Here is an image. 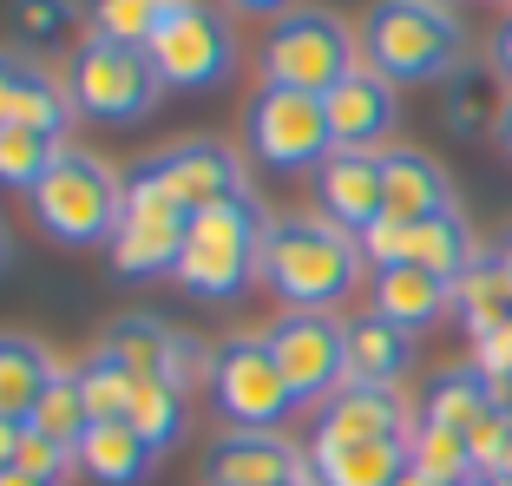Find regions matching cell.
<instances>
[{"label":"cell","instance_id":"cell-1","mask_svg":"<svg viewBox=\"0 0 512 486\" xmlns=\"http://www.w3.org/2000/svg\"><path fill=\"white\" fill-rule=\"evenodd\" d=\"M362 243L355 230L329 224V217H270L263 230V263H256V283H270L289 309H335L355 296L362 283Z\"/></svg>","mask_w":512,"mask_h":486},{"label":"cell","instance_id":"cell-2","mask_svg":"<svg viewBox=\"0 0 512 486\" xmlns=\"http://www.w3.org/2000/svg\"><path fill=\"white\" fill-rule=\"evenodd\" d=\"M467 53V27L440 0H375L362 20V66H375L388 86L453 79Z\"/></svg>","mask_w":512,"mask_h":486},{"label":"cell","instance_id":"cell-3","mask_svg":"<svg viewBox=\"0 0 512 486\" xmlns=\"http://www.w3.org/2000/svg\"><path fill=\"white\" fill-rule=\"evenodd\" d=\"M263 230L270 211L256 198H230L217 211H197L184 230V250L171 263V283L197 303H237L243 289L256 283V263H263Z\"/></svg>","mask_w":512,"mask_h":486},{"label":"cell","instance_id":"cell-4","mask_svg":"<svg viewBox=\"0 0 512 486\" xmlns=\"http://www.w3.org/2000/svg\"><path fill=\"white\" fill-rule=\"evenodd\" d=\"M119 204H125V178L106 158L66 145V158L40 178L33 191V224L46 230L66 250H92V243H112L119 230Z\"/></svg>","mask_w":512,"mask_h":486},{"label":"cell","instance_id":"cell-5","mask_svg":"<svg viewBox=\"0 0 512 486\" xmlns=\"http://www.w3.org/2000/svg\"><path fill=\"white\" fill-rule=\"evenodd\" d=\"M256 66H263V86H289V92L329 99V92L362 66V40L335 14H322V7H296V14H283L263 33Z\"/></svg>","mask_w":512,"mask_h":486},{"label":"cell","instance_id":"cell-6","mask_svg":"<svg viewBox=\"0 0 512 486\" xmlns=\"http://www.w3.org/2000/svg\"><path fill=\"white\" fill-rule=\"evenodd\" d=\"M66 92H73V106L99 125H138L165 99V79H158L145 46H112V40H99V33H79L73 66H66Z\"/></svg>","mask_w":512,"mask_h":486},{"label":"cell","instance_id":"cell-7","mask_svg":"<svg viewBox=\"0 0 512 486\" xmlns=\"http://www.w3.org/2000/svg\"><path fill=\"white\" fill-rule=\"evenodd\" d=\"M211 401L230 427H250V434H276L302 408L283 362H276V349H270V335H230V342H217Z\"/></svg>","mask_w":512,"mask_h":486},{"label":"cell","instance_id":"cell-8","mask_svg":"<svg viewBox=\"0 0 512 486\" xmlns=\"http://www.w3.org/2000/svg\"><path fill=\"white\" fill-rule=\"evenodd\" d=\"M184 230H191V211L165 191V178L151 171V158H138L125 171V204H119V230H112V270L119 276H158L178 263Z\"/></svg>","mask_w":512,"mask_h":486},{"label":"cell","instance_id":"cell-9","mask_svg":"<svg viewBox=\"0 0 512 486\" xmlns=\"http://www.w3.org/2000/svg\"><path fill=\"white\" fill-rule=\"evenodd\" d=\"M243 145L256 165L270 171H316L335 152L329 138V106L316 92H289V86H256L243 106Z\"/></svg>","mask_w":512,"mask_h":486},{"label":"cell","instance_id":"cell-10","mask_svg":"<svg viewBox=\"0 0 512 486\" xmlns=\"http://www.w3.org/2000/svg\"><path fill=\"white\" fill-rule=\"evenodd\" d=\"M145 53L171 92H204V86H224L237 73V33H230V20L217 14L211 0L165 14Z\"/></svg>","mask_w":512,"mask_h":486},{"label":"cell","instance_id":"cell-11","mask_svg":"<svg viewBox=\"0 0 512 486\" xmlns=\"http://www.w3.org/2000/svg\"><path fill=\"white\" fill-rule=\"evenodd\" d=\"M263 335H270V349L283 362L296 401H316L322 408L348 381V322H335L329 309H283Z\"/></svg>","mask_w":512,"mask_h":486},{"label":"cell","instance_id":"cell-12","mask_svg":"<svg viewBox=\"0 0 512 486\" xmlns=\"http://www.w3.org/2000/svg\"><path fill=\"white\" fill-rule=\"evenodd\" d=\"M151 171L165 178V191L184 211H217L230 198H250V171L224 138H178L171 152H151Z\"/></svg>","mask_w":512,"mask_h":486},{"label":"cell","instance_id":"cell-13","mask_svg":"<svg viewBox=\"0 0 512 486\" xmlns=\"http://www.w3.org/2000/svg\"><path fill=\"white\" fill-rule=\"evenodd\" d=\"M401 388H375V381H342L316 408V441H407L414 434Z\"/></svg>","mask_w":512,"mask_h":486},{"label":"cell","instance_id":"cell-14","mask_svg":"<svg viewBox=\"0 0 512 486\" xmlns=\"http://www.w3.org/2000/svg\"><path fill=\"white\" fill-rule=\"evenodd\" d=\"M329 106V138H335V152H388L381 138L394 132V86L375 73V66H355V73L342 79V86L322 99Z\"/></svg>","mask_w":512,"mask_h":486},{"label":"cell","instance_id":"cell-15","mask_svg":"<svg viewBox=\"0 0 512 486\" xmlns=\"http://www.w3.org/2000/svg\"><path fill=\"white\" fill-rule=\"evenodd\" d=\"M309 178H316L322 217L342 224V230H355V237L388 217V204H381V152H329Z\"/></svg>","mask_w":512,"mask_h":486},{"label":"cell","instance_id":"cell-16","mask_svg":"<svg viewBox=\"0 0 512 486\" xmlns=\"http://www.w3.org/2000/svg\"><path fill=\"white\" fill-rule=\"evenodd\" d=\"M302 467H309V460H302L283 434H250V427H237V434H224V441L211 447L204 486H283V480H296Z\"/></svg>","mask_w":512,"mask_h":486},{"label":"cell","instance_id":"cell-17","mask_svg":"<svg viewBox=\"0 0 512 486\" xmlns=\"http://www.w3.org/2000/svg\"><path fill=\"white\" fill-rule=\"evenodd\" d=\"M381 204H388V217H401V224L453 211L447 171L427 152H414V145H388V152H381Z\"/></svg>","mask_w":512,"mask_h":486},{"label":"cell","instance_id":"cell-18","mask_svg":"<svg viewBox=\"0 0 512 486\" xmlns=\"http://www.w3.org/2000/svg\"><path fill=\"white\" fill-rule=\"evenodd\" d=\"M151 467H158V447L132 421H92L79 441V473L92 486H145Z\"/></svg>","mask_w":512,"mask_h":486},{"label":"cell","instance_id":"cell-19","mask_svg":"<svg viewBox=\"0 0 512 486\" xmlns=\"http://www.w3.org/2000/svg\"><path fill=\"white\" fill-rule=\"evenodd\" d=\"M453 309V283L421 263H394V270H375V316L394 322V329H427L434 316Z\"/></svg>","mask_w":512,"mask_h":486},{"label":"cell","instance_id":"cell-20","mask_svg":"<svg viewBox=\"0 0 512 486\" xmlns=\"http://www.w3.org/2000/svg\"><path fill=\"white\" fill-rule=\"evenodd\" d=\"M309 473L322 486H394L407 473V441H316Z\"/></svg>","mask_w":512,"mask_h":486},{"label":"cell","instance_id":"cell-21","mask_svg":"<svg viewBox=\"0 0 512 486\" xmlns=\"http://www.w3.org/2000/svg\"><path fill=\"white\" fill-rule=\"evenodd\" d=\"M53 355H46V342L40 335H0V414L7 421H20L27 427L33 421V408H40V395L53 388Z\"/></svg>","mask_w":512,"mask_h":486},{"label":"cell","instance_id":"cell-22","mask_svg":"<svg viewBox=\"0 0 512 486\" xmlns=\"http://www.w3.org/2000/svg\"><path fill=\"white\" fill-rule=\"evenodd\" d=\"M414 362V335L381 322L375 309L348 322V381H375V388H394Z\"/></svg>","mask_w":512,"mask_h":486},{"label":"cell","instance_id":"cell-23","mask_svg":"<svg viewBox=\"0 0 512 486\" xmlns=\"http://www.w3.org/2000/svg\"><path fill=\"white\" fill-rule=\"evenodd\" d=\"M506 106H512V86L493 73V66H460V73L447 79V125H453L460 138L499 132Z\"/></svg>","mask_w":512,"mask_h":486},{"label":"cell","instance_id":"cell-24","mask_svg":"<svg viewBox=\"0 0 512 486\" xmlns=\"http://www.w3.org/2000/svg\"><path fill=\"white\" fill-rule=\"evenodd\" d=\"M407 263H421V270H434V276H447V283H460V276L480 263L467 217H460V211H440V217L407 224Z\"/></svg>","mask_w":512,"mask_h":486},{"label":"cell","instance_id":"cell-25","mask_svg":"<svg viewBox=\"0 0 512 486\" xmlns=\"http://www.w3.org/2000/svg\"><path fill=\"white\" fill-rule=\"evenodd\" d=\"M499 408V388L480 375V368H447V375H434V388H427V401H421V421L427 427H453V434H467L480 414H493Z\"/></svg>","mask_w":512,"mask_h":486},{"label":"cell","instance_id":"cell-26","mask_svg":"<svg viewBox=\"0 0 512 486\" xmlns=\"http://www.w3.org/2000/svg\"><path fill=\"white\" fill-rule=\"evenodd\" d=\"M453 309H460V322H467L473 335L512 322V270H506V257H480L473 263V270L453 283Z\"/></svg>","mask_w":512,"mask_h":486},{"label":"cell","instance_id":"cell-27","mask_svg":"<svg viewBox=\"0 0 512 486\" xmlns=\"http://www.w3.org/2000/svg\"><path fill=\"white\" fill-rule=\"evenodd\" d=\"M66 158L60 132H33V125H0V191H40V178Z\"/></svg>","mask_w":512,"mask_h":486},{"label":"cell","instance_id":"cell-28","mask_svg":"<svg viewBox=\"0 0 512 486\" xmlns=\"http://www.w3.org/2000/svg\"><path fill=\"white\" fill-rule=\"evenodd\" d=\"M73 92H66V79H53L46 66L20 60V79H14V112H7V125H33V132H60L73 125Z\"/></svg>","mask_w":512,"mask_h":486},{"label":"cell","instance_id":"cell-29","mask_svg":"<svg viewBox=\"0 0 512 486\" xmlns=\"http://www.w3.org/2000/svg\"><path fill=\"white\" fill-rule=\"evenodd\" d=\"M106 349L119 355L132 375H165L171 349H178V329L158 322V316H119V322H106Z\"/></svg>","mask_w":512,"mask_h":486},{"label":"cell","instance_id":"cell-30","mask_svg":"<svg viewBox=\"0 0 512 486\" xmlns=\"http://www.w3.org/2000/svg\"><path fill=\"white\" fill-rule=\"evenodd\" d=\"M407 467L414 473H427V480L434 486H467L473 473V454H467V434H453V427H414V434H407Z\"/></svg>","mask_w":512,"mask_h":486},{"label":"cell","instance_id":"cell-31","mask_svg":"<svg viewBox=\"0 0 512 486\" xmlns=\"http://www.w3.org/2000/svg\"><path fill=\"white\" fill-rule=\"evenodd\" d=\"M125 421H132L138 434H145V441L158 447V454H165V447H178V441H184V395L171 388L165 375H138Z\"/></svg>","mask_w":512,"mask_h":486},{"label":"cell","instance_id":"cell-32","mask_svg":"<svg viewBox=\"0 0 512 486\" xmlns=\"http://www.w3.org/2000/svg\"><path fill=\"white\" fill-rule=\"evenodd\" d=\"M79 375V395H86V408H92V421H125V408H132V388H138V375L119 362V355L99 342V349L86 355V362L73 368Z\"/></svg>","mask_w":512,"mask_h":486},{"label":"cell","instance_id":"cell-33","mask_svg":"<svg viewBox=\"0 0 512 486\" xmlns=\"http://www.w3.org/2000/svg\"><path fill=\"white\" fill-rule=\"evenodd\" d=\"M7 20H14V40L20 46L53 53V46L73 40V27H86V7H79V0H14Z\"/></svg>","mask_w":512,"mask_h":486},{"label":"cell","instance_id":"cell-34","mask_svg":"<svg viewBox=\"0 0 512 486\" xmlns=\"http://www.w3.org/2000/svg\"><path fill=\"white\" fill-rule=\"evenodd\" d=\"M158 20H165L158 0H86V33H99L112 46H151Z\"/></svg>","mask_w":512,"mask_h":486},{"label":"cell","instance_id":"cell-35","mask_svg":"<svg viewBox=\"0 0 512 486\" xmlns=\"http://www.w3.org/2000/svg\"><path fill=\"white\" fill-rule=\"evenodd\" d=\"M27 427H40V434H53V441H66V447L86 441L92 408H86V395H79V375H73V368H60V375H53V388L40 395V408H33Z\"/></svg>","mask_w":512,"mask_h":486},{"label":"cell","instance_id":"cell-36","mask_svg":"<svg viewBox=\"0 0 512 486\" xmlns=\"http://www.w3.org/2000/svg\"><path fill=\"white\" fill-rule=\"evenodd\" d=\"M467 454H473L480 473H506V460H512V408H506V401L467 427Z\"/></svg>","mask_w":512,"mask_h":486},{"label":"cell","instance_id":"cell-37","mask_svg":"<svg viewBox=\"0 0 512 486\" xmlns=\"http://www.w3.org/2000/svg\"><path fill=\"white\" fill-rule=\"evenodd\" d=\"M14 467H27V473H40V480L60 486L66 473L79 467V447L53 441V434H40V427H20V454H14Z\"/></svg>","mask_w":512,"mask_h":486},{"label":"cell","instance_id":"cell-38","mask_svg":"<svg viewBox=\"0 0 512 486\" xmlns=\"http://www.w3.org/2000/svg\"><path fill=\"white\" fill-rule=\"evenodd\" d=\"M211 368H217V349L178 335V349H171V362H165V381L178 388V395H191V388H211Z\"/></svg>","mask_w":512,"mask_h":486},{"label":"cell","instance_id":"cell-39","mask_svg":"<svg viewBox=\"0 0 512 486\" xmlns=\"http://www.w3.org/2000/svg\"><path fill=\"white\" fill-rule=\"evenodd\" d=\"M473 368H480L493 388H506V381H512V322H499V329L473 335Z\"/></svg>","mask_w":512,"mask_h":486},{"label":"cell","instance_id":"cell-40","mask_svg":"<svg viewBox=\"0 0 512 486\" xmlns=\"http://www.w3.org/2000/svg\"><path fill=\"white\" fill-rule=\"evenodd\" d=\"M355 243H362V257L375 263V270H394V263H407V224H401V217H381V224H368Z\"/></svg>","mask_w":512,"mask_h":486},{"label":"cell","instance_id":"cell-41","mask_svg":"<svg viewBox=\"0 0 512 486\" xmlns=\"http://www.w3.org/2000/svg\"><path fill=\"white\" fill-rule=\"evenodd\" d=\"M493 73L512 86V14L499 20V33H493Z\"/></svg>","mask_w":512,"mask_h":486},{"label":"cell","instance_id":"cell-42","mask_svg":"<svg viewBox=\"0 0 512 486\" xmlns=\"http://www.w3.org/2000/svg\"><path fill=\"white\" fill-rule=\"evenodd\" d=\"M14 79H20V60L0 53V125H7V112H14Z\"/></svg>","mask_w":512,"mask_h":486},{"label":"cell","instance_id":"cell-43","mask_svg":"<svg viewBox=\"0 0 512 486\" xmlns=\"http://www.w3.org/2000/svg\"><path fill=\"white\" fill-rule=\"evenodd\" d=\"M224 7H237V14H270V20L296 14V0H224Z\"/></svg>","mask_w":512,"mask_h":486},{"label":"cell","instance_id":"cell-44","mask_svg":"<svg viewBox=\"0 0 512 486\" xmlns=\"http://www.w3.org/2000/svg\"><path fill=\"white\" fill-rule=\"evenodd\" d=\"M14 454H20V421H7V414H0V473L14 467Z\"/></svg>","mask_w":512,"mask_h":486},{"label":"cell","instance_id":"cell-45","mask_svg":"<svg viewBox=\"0 0 512 486\" xmlns=\"http://www.w3.org/2000/svg\"><path fill=\"white\" fill-rule=\"evenodd\" d=\"M0 486H53V480H40V473H27V467H7V473H0Z\"/></svg>","mask_w":512,"mask_h":486},{"label":"cell","instance_id":"cell-46","mask_svg":"<svg viewBox=\"0 0 512 486\" xmlns=\"http://www.w3.org/2000/svg\"><path fill=\"white\" fill-rule=\"evenodd\" d=\"M493 138H499V152L512 158V106H506V119H499V132H493Z\"/></svg>","mask_w":512,"mask_h":486},{"label":"cell","instance_id":"cell-47","mask_svg":"<svg viewBox=\"0 0 512 486\" xmlns=\"http://www.w3.org/2000/svg\"><path fill=\"white\" fill-rule=\"evenodd\" d=\"M394 486H434V480H427V473H414V467H407V473H401V480H394Z\"/></svg>","mask_w":512,"mask_h":486},{"label":"cell","instance_id":"cell-48","mask_svg":"<svg viewBox=\"0 0 512 486\" xmlns=\"http://www.w3.org/2000/svg\"><path fill=\"white\" fill-rule=\"evenodd\" d=\"M467 486H506V480H499V473H473Z\"/></svg>","mask_w":512,"mask_h":486},{"label":"cell","instance_id":"cell-49","mask_svg":"<svg viewBox=\"0 0 512 486\" xmlns=\"http://www.w3.org/2000/svg\"><path fill=\"white\" fill-rule=\"evenodd\" d=\"M283 486H322V480H316V473H309V467H302L296 480H283Z\"/></svg>","mask_w":512,"mask_h":486},{"label":"cell","instance_id":"cell-50","mask_svg":"<svg viewBox=\"0 0 512 486\" xmlns=\"http://www.w3.org/2000/svg\"><path fill=\"white\" fill-rule=\"evenodd\" d=\"M7 250H14V243H7V224H0V270H7Z\"/></svg>","mask_w":512,"mask_h":486},{"label":"cell","instance_id":"cell-51","mask_svg":"<svg viewBox=\"0 0 512 486\" xmlns=\"http://www.w3.org/2000/svg\"><path fill=\"white\" fill-rule=\"evenodd\" d=\"M158 7H165V14H178V7H197V0H158Z\"/></svg>","mask_w":512,"mask_h":486},{"label":"cell","instance_id":"cell-52","mask_svg":"<svg viewBox=\"0 0 512 486\" xmlns=\"http://www.w3.org/2000/svg\"><path fill=\"white\" fill-rule=\"evenodd\" d=\"M499 401H506V408H512V381H506V388H499Z\"/></svg>","mask_w":512,"mask_h":486},{"label":"cell","instance_id":"cell-53","mask_svg":"<svg viewBox=\"0 0 512 486\" xmlns=\"http://www.w3.org/2000/svg\"><path fill=\"white\" fill-rule=\"evenodd\" d=\"M499 257H506V270H512V243H506V250H499Z\"/></svg>","mask_w":512,"mask_h":486},{"label":"cell","instance_id":"cell-54","mask_svg":"<svg viewBox=\"0 0 512 486\" xmlns=\"http://www.w3.org/2000/svg\"><path fill=\"white\" fill-rule=\"evenodd\" d=\"M440 7H453V0H440Z\"/></svg>","mask_w":512,"mask_h":486},{"label":"cell","instance_id":"cell-55","mask_svg":"<svg viewBox=\"0 0 512 486\" xmlns=\"http://www.w3.org/2000/svg\"><path fill=\"white\" fill-rule=\"evenodd\" d=\"M506 7H512V0H506Z\"/></svg>","mask_w":512,"mask_h":486}]
</instances>
